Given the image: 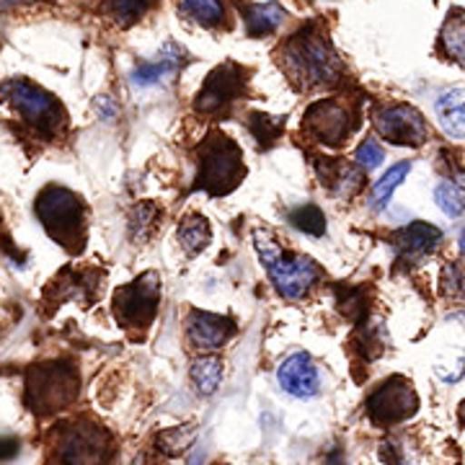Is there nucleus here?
<instances>
[{
    "label": "nucleus",
    "instance_id": "nucleus-25",
    "mask_svg": "<svg viewBox=\"0 0 465 465\" xmlns=\"http://www.w3.org/2000/svg\"><path fill=\"white\" fill-rule=\"evenodd\" d=\"M434 202L448 217H460L465 213V189L455 182H442L434 189Z\"/></svg>",
    "mask_w": 465,
    "mask_h": 465
},
{
    "label": "nucleus",
    "instance_id": "nucleus-27",
    "mask_svg": "<svg viewBox=\"0 0 465 465\" xmlns=\"http://www.w3.org/2000/svg\"><path fill=\"white\" fill-rule=\"evenodd\" d=\"M290 223H292V228L308 232V235H323L326 232V217L316 204H302L298 210H292Z\"/></svg>",
    "mask_w": 465,
    "mask_h": 465
},
{
    "label": "nucleus",
    "instance_id": "nucleus-2",
    "mask_svg": "<svg viewBox=\"0 0 465 465\" xmlns=\"http://www.w3.org/2000/svg\"><path fill=\"white\" fill-rule=\"evenodd\" d=\"M253 243L259 251V259L264 262L269 280L282 298L300 300L318 282V266L300 253L284 251L269 232H253Z\"/></svg>",
    "mask_w": 465,
    "mask_h": 465
},
{
    "label": "nucleus",
    "instance_id": "nucleus-16",
    "mask_svg": "<svg viewBox=\"0 0 465 465\" xmlns=\"http://www.w3.org/2000/svg\"><path fill=\"white\" fill-rule=\"evenodd\" d=\"M318 176H321V183L329 186L331 192H336L339 197H354V192L362 186V173L357 168L347 166L341 161H333V158H326L318 161Z\"/></svg>",
    "mask_w": 465,
    "mask_h": 465
},
{
    "label": "nucleus",
    "instance_id": "nucleus-32",
    "mask_svg": "<svg viewBox=\"0 0 465 465\" xmlns=\"http://www.w3.org/2000/svg\"><path fill=\"white\" fill-rule=\"evenodd\" d=\"M382 148L375 143V140H365L360 148H357V153H354V161L360 163L362 168H367V171H372V168H378L382 163Z\"/></svg>",
    "mask_w": 465,
    "mask_h": 465
},
{
    "label": "nucleus",
    "instance_id": "nucleus-21",
    "mask_svg": "<svg viewBox=\"0 0 465 465\" xmlns=\"http://www.w3.org/2000/svg\"><path fill=\"white\" fill-rule=\"evenodd\" d=\"M192 382H194L197 393L213 396L220 388V382H223V360H217L213 354L194 360V365H192Z\"/></svg>",
    "mask_w": 465,
    "mask_h": 465
},
{
    "label": "nucleus",
    "instance_id": "nucleus-36",
    "mask_svg": "<svg viewBox=\"0 0 465 465\" xmlns=\"http://www.w3.org/2000/svg\"><path fill=\"white\" fill-rule=\"evenodd\" d=\"M133 465H148V463H145V458H137Z\"/></svg>",
    "mask_w": 465,
    "mask_h": 465
},
{
    "label": "nucleus",
    "instance_id": "nucleus-17",
    "mask_svg": "<svg viewBox=\"0 0 465 465\" xmlns=\"http://www.w3.org/2000/svg\"><path fill=\"white\" fill-rule=\"evenodd\" d=\"M437 116L440 124L450 137H465V91L463 88H450L437 96Z\"/></svg>",
    "mask_w": 465,
    "mask_h": 465
},
{
    "label": "nucleus",
    "instance_id": "nucleus-22",
    "mask_svg": "<svg viewBox=\"0 0 465 465\" xmlns=\"http://www.w3.org/2000/svg\"><path fill=\"white\" fill-rule=\"evenodd\" d=\"M182 14L202 26H217L225 18L223 0H182Z\"/></svg>",
    "mask_w": 465,
    "mask_h": 465
},
{
    "label": "nucleus",
    "instance_id": "nucleus-10",
    "mask_svg": "<svg viewBox=\"0 0 465 465\" xmlns=\"http://www.w3.org/2000/svg\"><path fill=\"white\" fill-rule=\"evenodd\" d=\"M416 409H419V399H416L414 385L409 381H403V378L385 381L367 399V414L381 427H391V424L406 421L409 416L416 414Z\"/></svg>",
    "mask_w": 465,
    "mask_h": 465
},
{
    "label": "nucleus",
    "instance_id": "nucleus-29",
    "mask_svg": "<svg viewBox=\"0 0 465 465\" xmlns=\"http://www.w3.org/2000/svg\"><path fill=\"white\" fill-rule=\"evenodd\" d=\"M341 311L347 313L351 321H360L367 313V295L365 290H357V287H347V290H339V300Z\"/></svg>",
    "mask_w": 465,
    "mask_h": 465
},
{
    "label": "nucleus",
    "instance_id": "nucleus-6",
    "mask_svg": "<svg viewBox=\"0 0 465 465\" xmlns=\"http://www.w3.org/2000/svg\"><path fill=\"white\" fill-rule=\"evenodd\" d=\"M0 99L8 101L18 114L26 122L36 124L42 133H50L52 127H57V122L63 116V109L54 96H50L45 88L29 84V81H21V78L0 84Z\"/></svg>",
    "mask_w": 465,
    "mask_h": 465
},
{
    "label": "nucleus",
    "instance_id": "nucleus-24",
    "mask_svg": "<svg viewBox=\"0 0 465 465\" xmlns=\"http://www.w3.org/2000/svg\"><path fill=\"white\" fill-rule=\"evenodd\" d=\"M150 0H106L104 11L106 16L112 18L114 24H119L122 29L133 26L137 18H143L148 14Z\"/></svg>",
    "mask_w": 465,
    "mask_h": 465
},
{
    "label": "nucleus",
    "instance_id": "nucleus-15",
    "mask_svg": "<svg viewBox=\"0 0 465 465\" xmlns=\"http://www.w3.org/2000/svg\"><path fill=\"white\" fill-rule=\"evenodd\" d=\"M440 241H442V232L430 223H411L409 228L396 232V249L401 259H409V262L427 256L430 251L440 246Z\"/></svg>",
    "mask_w": 465,
    "mask_h": 465
},
{
    "label": "nucleus",
    "instance_id": "nucleus-31",
    "mask_svg": "<svg viewBox=\"0 0 465 465\" xmlns=\"http://www.w3.org/2000/svg\"><path fill=\"white\" fill-rule=\"evenodd\" d=\"M249 127L259 143H272V140H277V134L282 130V119L266 114H253L251 116Z\"/></svg>",
    "mask_w": 465,
    "mask_h": 465
},
{
    "label": "nucleus",
    "instance_id": "nucleus-18",
    "mask_svg": "<svg viewBox=\"0 0 465 465\" xmlns=\"http://www.w3.org/2000/svg\"><path fill=\"white\" fill-rule=\"evenodd\" d=\"M243 21H246V32L249 36H266V34L277 32L282 26L284 11L277 3H253L241 8Z\"/></svg>",
    "mask_w": 465,
    "mask_h": 465
},
{
    "label": "nucleus",
    "instance_id": "nucleus-8",
    "mask_svg": "<svg viewBox=\"0 0 465 465\" xmlns=\"http://www.w3.org/2000/svg\"><path fill=\"white\" fill-rule=\"evenodd\" d=\"M158 302H161V277L155 272H148L140 280L116 290L114 313L124 326L143 329L158 313Z\"/></svg>",
    "mask_w": 465,
    "mask_h": 465
},
{
    "label": "nucleus",
    "instance_id": "nucleus-19",
    "mask_svg": "<svg viewBox=\"0 0 465 465\" xmlns=\"http://www.w3.org/2000/svg\"><path fill=\"white\" fill-rule=\"evenodd\" d=\"M411 173V161H401L396 166H391L381 176V182L372 186V194H370V207L375 213H382L391 200H393V192L399 189L401 183L406 182V176Z\"/></svg>",
    "mask_w": 465,
    "mask_h": 465
},
{
    "label": "nucleus",
    "instance_id": "nucleus-20",
    "mask_svg": "<svg viewBox=\"0 0 465 465\" xmlns=\"http://www.w3.org/2000/svg\"><path fill=\"white\" fill-rule=\"evenodd\" d=\"M440 42H442V50L448 57H452L455 63H463L465 65V14L463 11H452L442 26L440 34Z\"/></svg>",
    "mask_w": 465,
    "mask_h": 465
},
{
    "label": "nucleus",
    "instance_id": "nucleus-14",
    "mask_svg": "<svg viewBox=\"0 0 465 465\" xmlns=\"http://www.w3.org/2000/svg\"><path fill=\"white\" fill-rule=\"evenodd\" d=\"M277 381L284 393L295 396V399H313L321 388V378H318V367L308 354H290L284 360L280 370H277Z\"/></svg>",
    "mask_w": 465,
    "mask_h": 465
},
{
    "label": "nucleus",
    "instance_id": "nucleus-30",
    "mask_svg": "<svg viewBox=\"0 0 465 465\" xmlns=\"http://www.w3.org/2000/svg\"><path fill=\"white\" fill-rule=\"evenodd\" d=\"M442 292L450 300H463L465 298V266L452 262L445 266L442 272Z\"/></svg>",
    "mask_w": 465,
    "mask_h": 465
},
{
    "label": "nucleus",
    "instance_id": "nucleus-4",
    "mask_svg": "<svg viewBox=\"0 0 465 465\" xmlns=\"http://www.w3.org/2000/svg\"><path fill=\"white\" fill-rule=\"evenodd\" d=\"M78 399V378L73 367L42 365L29 370L26 403L36 414H52Z\"/></svg>",
    "mask_w": 465,
    "mask_h": 465
},
{
    "label": "nucleus",
    "instance_id": "nucleus-1",
    "mask_svg": "<svg viewBox=\"0 0 465 465\" xmlns=\"http://www.w3.org/2000/svg\"><path fill=\"white\" fill-rule=\"evenodd\" d=\"M282 65L302 91L336 84L344 70L331 42L313 29H302L284 45Z\"/></svg>",
    "mask_w": 465,
    "mask_h": 465
},
{
    "label": "nucleus",
    "instance_id": "nucleus-5",
    "mask_svg": "<svg viewBox=\"0 0 465 465\" xmlns=\"http://www.w3.org/2000/svg\"><path fill=\"white\" fill-rule=\"evenodd\" d=\"M36 215L54 241L73 246L84 225V204L63 186H47L36 197Z\"/></svg>",
    "mask_w": 465,
    "mask_h": 465
},
{
    "label": "nucleus",
    "instance_id": "nucleus-3",
    "mask_svg": "<svg viewBox=\"0 0 465 465\" xmlns=\"http://www.w3.org/2000/svg\"><path fill=\"white\" fill-rule=\"evenodd\" d=\"M243 153L225 134H210L200 148V171H197V189L210 194H228L243 179Z\"/></svg>",
    "mask_w": 465,
    "mask_h": 465
},
{
    "label": "nucleus",
    "instance_id": "nucleus-34",
    "mask_svg": "<svg viewBox=\"0 0 465 465\" xmlns=\"http://www.w3.org/2000/svg\"><path fill=\"white\" fill-rule=\"evenodd\" d=\"M96 106H99V112L104 119H112V116H114V104H112V99H109V96H101Z\"/></svg>",
    "mask_w": 465,
    "mask_h": 465
},
{
    "label": "nucleus",
    "instance_id": "nucleus-11",
    "mask_svg": "<svg viewBox=\"0 0 465 465\" xmlns=\"http://www.w3.org/2000/svg\"><path fill=\"white\" fill-rule=\"evenodd\" d=\"M302 127H305V133L313 134L318 143L341 145L349 134H351V127H354V112L349 109V104H344V101H316V104L305 112Z\"/></svg>",
    "mask_w": 465,
    "mask_h": 465
},
{
    "label": "nucleus",
    "instance_id": "nucleus-9",
    "mask_svg": "<svg viewBox=\"0 0 465 465\" xmlns=\"http://www.w3.org/2000/svg\"><path fill=\"white\" fill-rule=\"evenodd\" d=\"M375 130L382 140L393 143V145H411L419 148L430 140V124L409 104H391L382 106L381 112H375Z\"/></svg>",
    "mask_w": 465,
    "mask_h": 465
},
{
    "label": "nucleus",
    "instance_id": "nucleus-35",
    "mask_svg": "<svg viewBox=\"0 0 465 465\" xmlns=\"http://www.w3.org/2000/svg\"><path fill=\"white\" fill-rule=\"evenodd\" d=\"M202 463V452H197L194 458H192V465H200Z\"/></svg>",
    "mask_w": 465,
    "mask_h": 465
},
{
    "label": "nucleus",
    "instance_id": "nucleus-26",
    "mask_svg": "<svg viewBox=\"0 0 465 465\" xmlns=\"http://www.w3.org/2000/svg\"><path fill=\"white\" fill-rule=\"evenodd\" d=\"M179 54L176 57H161L158 63H150V65H140L134 67L133 73V84L134 85H153L158 84V81H163L166 75L171 73H176V67H179Z\"/></svg>",
    "mask_w": 465,
    "mask_h": 465
},
{
    "label": "nucleus",
    "instance_id": "nucleus-37",
    "mask_svg": "<svg viewBox=\"0 0 465 465\" xmlns=\"http://www.w3.org/2000/svg\"><path fill=\"white\" fill-rule=\"evenodd\" d=\"M460 251L465 253V232H463V238H460Z\"/></svg>",
    "mask_w": 465,
    "mask_h": 465
},
{
    "label": "nucleus",
    "instance_id": "nucleus-33",
    "mask_svg": "<svg viewBox=\"0 0 465 465\" xmlns=\"http://www.w3.org/2000/svg\"><path fill=\"white\" fill-rule=\"evenodd\" d=\"M18 452V440L14 437H0V460H8Z\"/></svg>",
    "mask_w": 465,
    "mask_h": 465
},
{
    "label": "nucleus",
    "instance_id": "nucleus-12",
    "mask_svg": "<svg viewBox=\"0 0 465 465\" xmlns=\"http://www.w3.org/2000/svg\"><path fill=\"white\" fill-rule=\"evenodd\" d=\"M246 88V73L243 67L235 63H225V65L215 67L207 81L200 88L197 99H194V109L200 114H215L220 109H225L228 104L238 99Z\"/></svg>",
    "mask_w": 465,
    "mask_h": 465
},
{
    "label": "nucleus",
    "instance_id": "nucleus-28",
    "mask_svg": "<svg viewBox=\"0 0 465 465\" xmlns=\"http://www.w3.org/2000/svg\"><path fill=\"white\" fill-rule=\"evenodd\" d=\"M194 437H197L194 427H173V430H166V432L158 434V448L166 455H179V452H183L194 442Z\"/></svg>",
    "mask_w": 465,
    "mask_h": 465
},
{
    "label": "nucleus",
    "instance_id": "nucleus-13",
    "mask_svg": "<svg viewBox=\"0 0 465 465\" xmlns=\"http://www.w3.org/2000/svg\"><path fill=\"white\" fill-rule=\"evenodd\" d=\"M235 333V323L231 318L217 316V313H204V311H194L186 318V336L189 344L202 351H215L223 344L231 341Z\"/></svg>",
    "mask_w": 465,
    "mask_h": 465
},
{
    "label": "nucleus",
    "instance_id": "nucleus-7",
    "mask_svg": "<svg viewBox=\"0 0 465 465\" xmlns=\"http://www.w3.org/2000/svg\"><path fill=\"white\" fill-rule=\"evenodd\" d=\"M112 458V440L96 424H73L57 442L60 465H106Z\"/></svg>",
    "mask_w": 465,
    "mask_h": 465
},
{
    "label": "nucleus",
    "instance_id": "nucleus-23",
    "mask_svg": "<svg viewBox=\"0 0 465 465\" xmlns=\"http://www.w3.org/2000/svg\"><path fill=\"white\" fill-rule=\"evenodd\" d=\"M210 225H207V220L202 215H189L182 223V228H179V241H182V246L189 253H200L202 249H207V243H210Z\"/></svg>",
    "mask_w": 465,
    "mask_h": 465
}]
</instances>
